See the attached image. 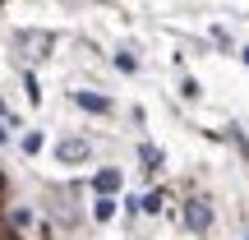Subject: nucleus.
<instances>
[{
  "instance_id": "f257e3e1",
  "label": "nucleus",
  "mask_w": 249,
  "mask_h": 240,
  "mask_svg": "<svg viewBox=\"0 0 249 240\" xmlns=\"http://www.w3.org/2000/svg\"><path fill=\"white\" fill-rule=\"evenodd\" d=\"M88 152H92L88 139H60V143H55V157H60L65 166H70V162H83Z\"/></svg>"
},
{
  "instance_id": "f03ea898",
  "label": "nucleus",
  "mask_w": 249,
  "mask_h": 240,
  "mask_svg": "<svg viewBox=\"0 0 249 240\" xmlns=\"http://www.w3.org/2000/svg\"><path fill=\"white\" fill-rule=\"evenodd\" d=\"M185 222H189V231H208V226H213V208H208L203 199H194V203L185 208Z\"/></svg>"
},
{
  "instance_id": "7ed1b4c3",
  "label": "nucleus",
  "mask_w": 249,
  "mask_h": 240,
  "mask_svg": "<svg viewBox=\"0 0 249 240\" xmlns=\"http://www.w3.org/2000/svg\"><path fill=\"white\" fill-rule=\"evenodd\" d=\"M74 102H79L83 111H92V116H107L111 111V97H102V92H70Z\"/></svg>"
},
{
  "instance_id": "20e7f679",
  "label": "nucleus",
  "mask_w": 249,
  "mask_h": 240,
  "mask_svg": "<svg viewBox=\"0 0 249 240\" xmlns=\"http://www.w3.org/2000/svg\"><path fill=\"white\" fill-rule=\"evenodd\" d=\"M9 226H14V231H37L42 222H37L33 208H9Z\"/></svg>"
},
{
  "instance_id": "39448f33",
  "label": "nucleus",
  "mask_w": 249,
  "mask_h": 240,
  "mask_svg": "<svg viewBox=\"0 0 249 240\" xmlns=\"http://www.w3.org/2000/svg\"><path fill=\"white\" fill-rule=\"evenodd\" d=\"M92 189H97V194H116V189H120V171L116 166L97 171V176H92Z\"/></svg>"
},
{
  "instance_id": "423d86ee",
  "label": "nucleus",
  "mask_w": 249,
  "mask_h": 240,
  "mask_svg": "<svg viewBox=\"0 0 249 240\" xmlns=\"http://www.w3.org/2000/svg\"><path fill=\"white\" fill-rule=\"evenodd\" d=\"M116 199H111V194H97V203H92V217H97V222H111V217H116Z\"/></svg>"
},
{
  "instance_id": "0eeeda50",
  "label": "nucleus",
  "mask_w": 249,
  "mask_h": 240,
  "mask_svg": "<svg viewBox=\"0 0 249 240\" xmlns=\"http://www.w3.org/2000/svg\"><path fill=\"white\" fill-rule=\"evenodd\" d=\"M129 208H143V213H161V194H143V199H129Z\"/></svg>"
},
{
  "instance_id": "6e6552de",
  "label": "nucleus",
  "mask_w": 249,
  "mask_h": 240,
  "mask_svg": "<svg viewBox=\"0 0 249 240\" xmlns=\"http://www.w3.org/2000/svg\"><path fill=\"white\" fill-rule=\"evenodd\" d=\"M42 148H46V139H42L37 129H33V134H23V152H28V157H37Z\"/></svg>"
},
{
  "instance_id": "1a4fd4ad",
  "label": "nucleus",
  "mask_w": 249,
  "mask_h": 240,
  "mask_svg": "<svg viewBox=\"0 0 249 240\" xmlns=\"http://www.w3.org/2000/svg\"><path fill=\"white\" fill-rule=\"evenodd\" d=\"M0 143H9V120H0Z\"/></svg>"
},
{
  "instance_id": "9d476101",
  "label": "nucleus",
  "mask_w": 249,
  "mask_h": 240,
  "mask_svg": "<svg viewBox=\"0 0 249 240\" xmlns=\"http://www.w3.org/2000/svg\"><path fill=\"white\" fill-rule=\"evenodd\" d=\"M240 60H245V65H249V46H245V51H240Z\"/></svg>"
},
{
  "instance_id": "9b49d317",
  "label": "nucleus",
  "mask_w": 249,
  "mask_h": 240,
  "mask_svg": "<svg viewBox=\"0 0 249 240\" xmlns=\"http://www.w3.org/2000/svg\"><path fill=\"white\" fill-rule=\"evenodd\" d=\"M245 240H249V236H245Z\"/></svg>"
}]
</instances>
